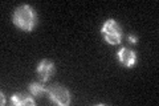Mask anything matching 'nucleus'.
Segmentation results:
<instances>
[{
	"label": "nucleus",
	"instance_id": "nucleus-1",
	"mask_svg": "<svg viewBox=\"0 0 159 106\" xmlns=\"http://www.w3.org/2000/svg\"><path fill=\"white\" fill-rule=\"evenodd\" d=\"M13 23L21 28L23 31H32L34 24H36V13H34L33 8L28 4H23L13 13Z\"/></svg>",
	"mask_w": 159,
	"mask_h": 106
},
{
	"label": "nucleus",
	"instance_id": "nucleus-5",
	"mask_svg": "<svg viewBox=\"0 0 159 106\" xmlns=\"http://www.w3.org/2000/svg\"><path fill=\"white\" fill-rule=\"evenodd\" d=\"M53 70H54V65H53V62L51 61V60H43L37 67V73H39L43 82H45L51 78Z\"/></svg>",
	"mask_w": 159,
	"mask_h": 106
},
{
	"label": "nucleus",
	"instance_id": "nucleus-4",
	"mask_svg": "<svg viewBox=\"0 0 159 106\" xmlns=\"http://www.w3.org/2000/svg\"><path fill=\"white\" fill-rule=\"evenodd\" d=\"M118 58H119V61L125 65V67L131 68V67L135 65L137 54H135V52H133L131 49L122 48V49H119V52H118Z\"/></svg>",
	"mask_w": 159,
	"mask_h": 106
},
{
	"label": "nucleus",
	"instance_id": "nucleus-6",
	"mask_svg": "<svg viewBox=\"0 0 159 106\" xmlns=\"http://www.w3.org/2000/svg\"><path fill=\"white\" fill-rule=\"evenodd\" d=\"M11 101H12L13 105H17V106H24V105H31L32 106V105H34V101L32 98H29L24 94H20V93L13 94Z\"/></svg>",
	"mask_w": 159,
	"mask_h": 106
},
{
	"label": "nucleus",
	"instance_id": "nucleus-8",
	"mask_svg": "<svg viewBox=\"0 0 159 106\" xmlns=\"http://www.w3.org/2000/svg\"><path fill=\"white\" fill-rule=\"evenodd\" d=\"M129 41L131 44H137V37L135 36H129Z\"/></svg>",
	"mask_w": 159,
	"mask_h": 106
},
{
	"label": "nucleus",
	"instance_id": "nucleus-7",
	"mask_svg": "<svg viewBox=\"0 0 159 106\" xmlns=\"http://www.w3.org/2000/svg\"><path fill=\"white\" fill-rule=\"evenodd\" d=\"M29 90H31V93L33 95H37V97L48 93V88L43 82H32L29 85Z\"/></svg>",
	"mask_w": 159,
	"mask_h": 106
},
{
	"label": "nucleus",
	"instance_id": "nucleus-2",
	"mask_svg": "<svg viewBox=\"0 0 159 106\" xmlns=\"http://www.w3.org/2000/svg\"><path fill=\"white\" fill-rule=\"evenodd\" d=\"M102 35H103V37H105V40L109 44L117 45V44L121 43V39H122L121 28H119V25L117 24L116 20H113V19L106 20V23L103 24Z\"/></svg>",
	"mask_w": 159,
	"mask_h": 106
},
{
	"label": "nucleus",
	"instance_id": "nucleus-3",
	"mask_svg": "<svg viewBox=\"0 0 159 106\" xmlns=\"http://www.w3.org/2000/svg\"><path fill=\"white\" fill-rule=\"evenodd\" d=\"M48 95L53 102L58 105L66 106L70 104V93L61 85H53V86L48 88Z\"/></svg>",
	"mask_w": 159,
	"mask_h": 106
}]
</instances>
